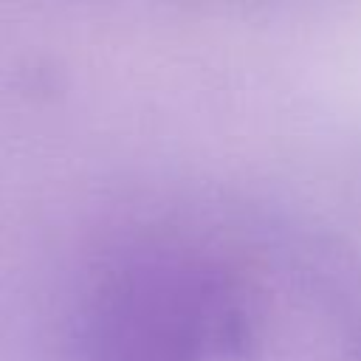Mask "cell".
Wrapping results in <instances>:
<instances>
[{"instance_id":"1","label":"cell","mask_w":361,"mask_h":361,"mask_svg":"<svg viewBox=\"0 0 361 361\" xmlns=\"http://www.w3.org/2000/svg\"><path fill=\"white\" fill-rule=\"evenodd\" d=\"M237 279L169 245L116 257L87 288L73 327L76 361H212L245 338Z\"/></svg>"}]
</instances>
